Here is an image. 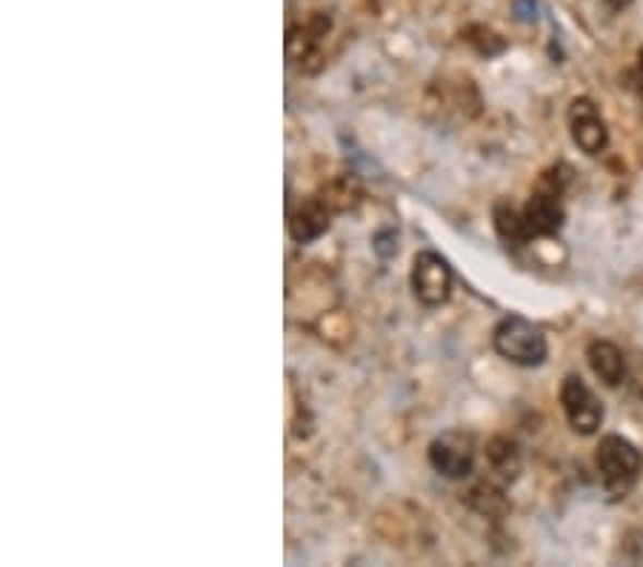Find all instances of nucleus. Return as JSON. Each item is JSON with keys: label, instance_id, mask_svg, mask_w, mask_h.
<instances>
[{"label": "nucleus", "instance_id": "nucleus-1", "mask_svg": "<svg viewBox=\"0 0 643 567\" xmlns=\"http://www.w3.org/2000/svg\"><path fill=\"white\" fill-rule=\"evenodd\" d=\"M598 473L604 479V487L612 496H627L635 487L641 475L643 459L638 447L623 436H606L598 445Z\"/></svg>", "mask_w": 643, "mask_h": 567}, {"label": "nucleus", "instance_id": "nucleus-2", "mask_svg": "<svg viewBox=\"0 0 643 567\" xmlns=\"http://www.w3.org/2000/svg\"><path fill=\"white\" fill-rule=\"evenodd\" d=\"M495 350L518 367H537L546 359V338L532 322L509 315L495 327Z\"/></svg>", "mask_w": 643, "mask_h": 567}, {"label": "nucleus", "instance_id": "nucleus-3", "mask_svg": "<svg viewBox=\"0 0 643 567\" xmlns=\"http://www.w3.org/2000/svg\"><path fill=\"white\" fill-rule=\"evenodd\" d=\"M412 290L426 307H440L452 290V269L438 253H417L412 261Z\"/></svg>", "mask_w": 643, "mask_h": 567}, {"label": "nucleus", "instance_id": "nucleus-4", "mask_svg": "<svg viewBox=\"0 0 643 567\" xmlns=\"http://www.w3.org/2000/svg\"><path fill=\"white\" fill-rule=\"evenodd\" d=\"M560 405H563V413H567L572 430L581 433V436L598 433V427L604 424V407H600V401L592 396V390L583 384L581 376L563 378Z\"/></svg>", "mask_w": 643, "mask_h": 567}, {"label": "nucleus", "instance_id": "nucleus-5", "mask_svg": "<svg viewBox=\"0 0 643 567\" xmlns=\"http://www.w3.org/2000/svg\"><path fill=\"white\" fill-rule=\"evenodd\" d=\"M569 130H572L575 144L586 155H600L606 149V144H609V132H606L604 118H600L598 107L590 98L572 100V107H569Z\"/></svg>", "mask_w": 643, "mask_h": 567}, {"label": "nucleus", "instance_id": "nucleus-6", "mask_svg": "<svg viewBox=\"0 0 643 567\" xmlns=\"http://www.w3.org/2000/svg\"><path fill=\"white\" fill-rule=\"evenodd\" d=\"M432 468L438 470L447 479H466L475 465V453H472V442L461 433H447L438 442H432L429 447Z\"/></svg>", "mask_w": 643, "mask_h": 567}, {"label": "nucleus", "instance_id": "nucleus-7", "mask_svg": "<svg viewBox=\"0 0 643 567\" xmlns=\"http://www.w3.org/2000/svg\"><path fill=\"white\" fill-rule=\"evenodd\" d=\"M530 236H555L563 227V207H560V195L553 190H537L532 201L523 209Z\"/></svg>", "mask_w": 643, "mask_h": 567}, {"label": "nucleus", "instance_id": "nucleus-8", "mask_svg": "<svg viewBox=\"0 0 643 567\" xmlns=\"http://www.w3.org/2000/svg\"><path fill=\"white\" fill-rule=\"evenodd\" d=\"M586 359H590L592 373L606 387H618L621 382H627V359H623L621 347L612 345V341H595V345H590Z\"/></svg>", "mask_w": 643, "mask_h": 567}, {"label": "nucleus", "instance_id": "nucleus-9", "mask_svg": "<svg viewBox=\"0 0 643 567\" xmlns=\"http://www.w3.org/2000/svg\"><path fill=\"white\" fill-rule=\"evenodd\" d=\"M495 230H498V236L512 246H521L530 241L526 218H523L512 204H507V201H498V204H495Z\"/></svg>", "mask_w": 643, "mask_h": 567}, {"label": "nucleus", "instance_id": "nucleus-10", "mask_svg": "<svg viewBox=\"0 0 643 567\" xmlns=\"http://www.w3.org/2000/svg\"><path fill=\"white\" fill-rule=\"evenodd\" d=\"M329 227V215L320 204H306V207L298 209V215L292 218V236L298 241H312V238H318L320 232H326Z\"/></svg>", "mask_w": 643, "mask_h": 567}, {"label": "nucleus", "instance_id": "nucleus-11", "mask_svg": "<svg viewBox=\"0 0 643 567\" xmlns=\"http://www.w3.org/2000/svg\"><path fill=\"white\" fill-rule=\"evenodd\" d=\"M489 459H493L495 468L500 470L504 475H514V470H518V453H514V447L509 445V442H504V450H489Z\"/></svg>", "mask_w": 643, "mask_h": 567}, {"label": "nucleus", "instance_id": "nucleus-12", "mask_svg": "<svg viewBox=\"0 0 643 567\" xmlns=\"http://www.w3.org/2000/svg\"><path fill=\"white\" fill-rule=\"evenodd\" d=\"M372 250L380 255V258H392L398 253V232L395 230H380L372 241Z\"/></svg>", "mask_w": 643, "mask_h": 567}, {"label": "nucleus", "instance_id": "nucleus-13", "mask_svg": "<svg viewBox=\"0 0 643 567\" xmlns=\"http://www.w3.org/2000/svg\"><path fill=\"white\" fill-rule=\"evenodd\" d=\"M627 378H632V390H635V396H641L643 399V359H638V364H635V370H632V373H629L627 370Z\"/></svg>", "mask_w": 643, "mask_h": 567}, {"label": "nucleus", "instance_id": "nucleus-14", "mask_svg": "<svg viewBox=\"0 0 643 567\" xmlns=\"http://www.w3.org/2000/svg\"><path fill=\"white\" fill-rule=\"evenodd\" d=\"M535 9H537V0H518L514 12H518L521 21H535Z\"/></svg>", "mask_w": 643, "mask_h": 567}, {"label": "nucleus", "instance_id": "nucleus-15", "mask_svg": "<svg viewBox=\"0 0 643 567\" xmlns=\"http://www.w3.org/2000/svg\"><path fill=\"white\" fill-rule=\"evenodd\" d=\"M606 3H609V7H612L615 12H618V9H623L627 3H632V0H606Z\"/></svg>", "mask_w": 643, "mask_h": 567}, {"label": "nucleus", "instance_id": "nucleus-16", "mask_svg": "<svg viewBox=\"0 0 643 567\" xmlns=\"http://www.w3.org/2000/svg\"><path fill=\"white\" fill-rule=\"evenodd\" d=\"M638 70H641V77H643V49H641V55H638Z\"/></svg>", "mask_w": 643, "mask_h": 567}]
</instances>
